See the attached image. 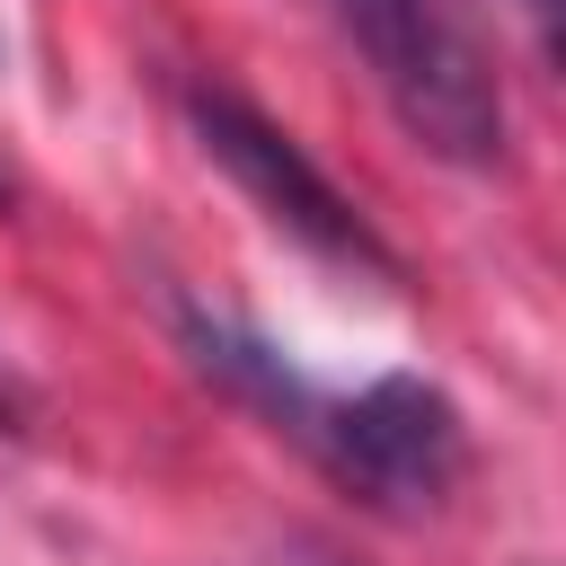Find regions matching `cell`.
I'll return each instance as SVG.
<instances>
[{
    "label": "cell",
    "instance_id": "cell-4",
    "mask_svg": "<svg viewBox=\"0 0 566 566\" xmlns=\"http://www.w3.org/2000/svg\"><path fill=\"white\" fill-rule=\"evenodd\" d=\"M531 18H539V27H548V18H557V0H531Z\"/></svg>",
    "mask_w": 566,
    "mask_h": 566
},
{
    "label": "cell",
    "instance_id": "cell-3",
    "mask_svg": "<svg viewBox=\"0 0 566 566\" xmlns=\"http://www.w3.org/2000/svg\"><path fill=\"white\" fill-rule=\"evenodd\" d=\"M186 115H195V142L230 168V186L274 221V230H292L301 248H318V256H336V265H380L389 274V248L371 239V221L310 168V150L283 133V124H265L248 97H230V88H186Z\"/></svg>",
    "mask_w": 566,
    "mask_h": 566
},
{
    "label": "cell",
    "instance_id": "cell-5",
    "mask_svg": "<svg viewBox=\"0 0 566 566\" xmlns=\"http://www.w3.org/2000/svg\"><path fill=\"white\" fill-rule=\"evenodd\" d=\"M0 424H9V398H0Z\"/></svg>",
    "mask_w": 566,
    "mask_h": 566
},
{
    "label": "cell",
    "instance_id": "cell-1",
    "mask_svg": "<svg viewBox=\"0 0 566 566\" xmlns=\"http://www.w3.org/2000/svg\"><path fill=\"white\" fill-rule=\"evenodd\" d=\"M327 9L424 150H442L460 168L504 150V97H495V71H486L460 0H327Z\"/></svg>",
    "mask_w": 566,
    "mask_h": 566
},
{
    "label": "cell",
    "instance_id": "cell-2",
    "mask_svg": "<svg viewBox=\"0 0 566 566\" xmlns=\"http://www.w3.org/2000/svg\"><path fill=\"white\" fill-rule=\"evenodd\" d=\"M292 442H310L380 513H433L469 478V424L416 371H389V380H371L354 398H310Z\"/></svg>",
    "mask_w": 566,
    "mask_h": 566
},
{
    "label": "cell",
    "instance_id": "cell-6",
    "mask_svg": "<svg viewBox=\"0 0 566 566\" xmlns=\"http://www.w3.org/2000/svg\"><path fill=\"white\" fill-rule=\"evenodd\" d=\"M310 566H327V557H310Z\"/></svg>",
    "mask_w": 566,
    "mask_h": 566
}]
</instances>
